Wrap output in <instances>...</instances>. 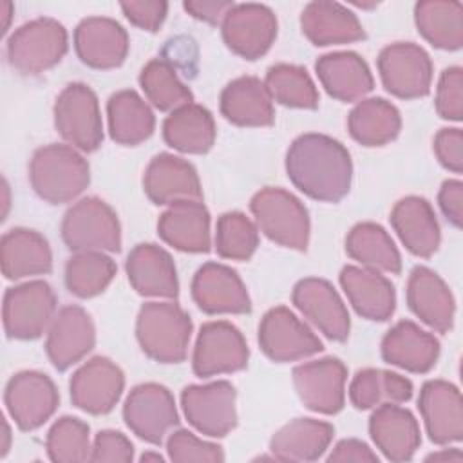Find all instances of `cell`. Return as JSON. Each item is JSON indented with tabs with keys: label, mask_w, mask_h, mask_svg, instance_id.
Masks as SVG:
<instances>
[{
	"label": "cell",
	"mask_w": 463,
	"mask_h": 463,
	"mask_svg": "<svg viewBox=\"0 0 463 463\" xmlns=\"http://www.w3.org/2000/svg\"><path fill=\"white\" fill-rule=\"evenodd\" d=\"M264 85L271 96L280 105L293 109H317L318 90L300 65L293 63H275L268 69Z\"/></svg>",
	"instance_id": "cell-43"
},
{
	"label": "cell",
	"mask_w": 463,
	"mask_h": 463,
	"mask_svg": "<svg viewBox=\"0 0 463 463\" xmlns=\"http://www.w3.org/2000/svg\"><path fill=\"white\" fill-rule=\"evenodd\" d=\"M378 72L383 87L396 98H423L430 90V56L412 42H396L383 47L378 54Z\"/></svg>",
	"instance_id": "cell-9"
},
{
	"label": "cell",
	"mask_w": 463,
	"mask_h": 463,
	"mask_svg": "<svg viewBox=\"0 0 463 463\" xmlns=\"http://www.w3.org/2000/svg\"><path fill=\"white\" fill-rule=\"evenodd\" d=\"M327 461L335 463H345V461H354V463H378V456L360 439L347 438L342 439L335 445L331 454L327 456Z\"/></svg>",
	"instance_id": "cell-53"
},
{
	"label": "cell",
	"mask_w": 463,
	"mask_h": 463,
	"mask_svg": "<svg viewBox=\"0 0 463 463\" xmlns=\"http://www.w3.org/2000/svg\"><path fill=\"white\" fill-rule=\"evenodd\" d=\"M60 402L54 382L40 371H20L5 385L4 403L20 430H34L56 411Z\"/></svg>",
	"instance_id": "cell-14"
},
{
	"label": "cell",
	"mask_w": 463,
	"mask_h": 463,
	"mask_svg": "<svg viewBox=\"0 0 463 463\" xmlns=\"http://www.w3.org/2000/svg\"><path fill=\"white\" fill-rule=\"evenodd\" d=\"M293 304L327 338L344 342L349 336V313L336 289L324 279L307 277L295 284Z\"/></svg>",
	"instance_id": "cell-19"
},
{
	"label": "cell",
	"mask_w": 463,
	"mask_h": 463,
	"mask_svg": "<svg viewBox=\"0 0 463 463\" xmlns=\"http://www.w3.org/2000/svg\"><path fill=\"white\" fill-rule=\"evenodd\" d=\"M61 237L72 251H119L121 228L116 212L98 197H83L63 215Z\"/></svg>",
	"instance_id": "cell-6"
},
{
	"label": "cell",
	"mask_w": 463,
	"mask_h": 463,
	"mask_svg": "<svg viewBox=\"0 0 463 463\" xmlns=\"http://www.w3.org/2000/svg\"><path fill=\"white\" fill-rule=\"evenodd\" d=\"M159 237L179 251L206 253L210 250V213L203 201L170 204L157 221Z\"/></svg>",
	"instance_id": "cell-30"
},
{
	"label": "cell",
	"mask_w": 463,
	"mask_h": 463,
	"mask_svg": "<svg viewBox=\"0 0 463 463\" xmlns=\"http://www.w3.org/2000/svg\"><path fill=\"white\" fill-rule=\"evenodd\" d=\"M221 31L232 52L244 60H257L277 38V18L264 4H235L226 13Z\"/></svg>",
	"instance_id": "cell-15"
},
{
	"label": "cell",
	"mask_w": 463,
	"mask_h": 463,
	"mask_svg": "<svg viewBox=\"0 0 463 463\" xmlns=\"http://www.w3.org/2000/svg\"><path fill=\"white\" fill-rule=\"evenodd\" d=\"M438 161L454 174L463 170V132L461 128H441L434 137Z\"/></svg>",
	"instance_id": "cell-51"
},
{
	"label": "cell",
	"mask_w": 463,
	"mask_h": 463,
	"mask_svg": "<svg viewBox=\"0 0 463 463\" xmlns=\"http://www.w3.org/2000/svg\"><path fill=\"white\" fill-rule=\"evenodd\" d=\"M148 459L163 461V456H159V454H150V452H146V454H143V456H141V461H148Z\"/></svg>",
	"instance_id": "cell-58"
},
{
	"label": "cell",
	"mask_w": 463,
	"mask_h": 463,
	"mask_svg": "<svg viewBox=\"0 0 463 463\" xmlns=\"http://www.w3.org/2000/svg\"><path fill=\"white\" fill-rule=\"evenodd\" d=\"M114 275L116 264L103 251H76L65 264V286L80 298L99 295Z\"/></svg>",
	"instance_id": "cell-42"
},
{
	"label": "cell",
	"mask_w": 463,
	"mask_h": 463,
	"mask_svg": "<svg viewBox=\"0 0 463 463\" xmlns=\"http://www.w3.org/2000/svg\"><path fill=\"white\" fill-rule=\"evenodd\" d=\"M391 224L403 246L416 257H430L439 246V224L430 203L418 195L400 199L391 212Z\"/></svg>",
	"instance_id": "cell-32"
},
{
	"label": "cell",
	"mask_w": 463,
	"mask_h": 463,
	"mask_svg": "<svg viewBox=\"0 0 463 463\" xmlns=\"http://www.w3.org/2000/svg\"><path fill=\"white\" fill-rule=\"evenodd\" d=\"M248 358L246 340L233 324L213 320L201 326L192 356V369L199 378L241 371Z\"/></svg>",
	"instance_id": "cell-10"
},
{
	"label": "cell",
	"mask_w": 463,
	"mask_h": 463,
	"mask_svg": "<svg viewBox=\"0 0 463 463\" xmlns=\"http://www.w3.org/2000/svg\"><path fill=\"white\" fill-rule=\"evenodd\" d=\"M436 110L443 119L459 121L463 118V71L449 67L441 72L436 89Z\"/></svg>",
	"instance_id": "cell-48"
},
{
	"label": "cell",
	"mask_w": 463,
	"mask_h": 463,
	"mask_svg": "<svg viewBox=\"0 0 463 463\" xmlns=\"http://www.w3.org/2000/svg\"><path fill=\"white\" fill-rule=\"evenodd\" d=\"M192 298L208 315L251 311L250 295L235 269L219 262L203 264L192 280Z\"/></svg>",
	"instance_id": "cell-18"
},
{
	"label": "cell",
	"mask_w": 463,
	"mask_h": 463,
	"mask_svg": "<svg viewBox=\"0 0 463 463\" xmlns=\"http://www.w3.org/2000/svg\"><path fill=\"white\" fill-rule=\"evenodd\" d=\"M221 114L237 127H269L275 119L271 96L255 76L235 78L222 89Z\"/></svg>",
	"instance_id": "cell-34"
},
{
	"label": "cell",
	"mask_w": 463,
	"mask_h": 463,
	"mask_svg": "<svg viewBox=\"0 0 463 463\" xmlns=\"http://www.w3.org/2000/svg\"><path fill=\"white\" fill-rule=\"evenodd\" d=\"M340 286L360 317L383 322L394 313V286L380 271L358 266H344L340 271Z\"/></svg>",
	"instance_id": "cell-31"
},
{
	"label": "cell",
	"mask_w": 463,
	"mask_h": 463,
	"mask_svg": "<svg viewBox=\"0 0 463 463\" xmlns=\"http://www.w3.org/2000/svg\"><path fill=\"white\" fill-rule=\"evenodd\" d=\"M2 273L9 280L43 275L52 269V253L47 239L29 228H13L0 242Z\"/></svg>",
	"instance_id": "cell-33"
},
{
	"label": "cell",
	"mask_w": 463,
	"mask_h": 463,
	"mask_svg": "<svg viewBox=\"0 0 463 463\" xmlns=\"http://www.w3.org/2000/svg\"><path fill=\"white\" fill-rule=\"evenodd\" d=\"M139 85L146 99L159 110H177L192 103L190 89L177 78L175 69L161 60H150L139 74Z\"/></svg>",
	"instance_id": "cell-44"
},
{
	"label": "cell",
	"mask_w": 463,
	"mask_h": 463,
	"mask_svg": "<svg viewBox=\"0 0 463 463\" xmlns=\"http://www.w3.org/2000/svg\"><path fill=\"white\" fill-rule=\"evenodd\" d=\"M235 387L219 380L204 385H188L181 392L186 420L204 436L224 438L237 425Z\"/></svg>",
	"instance_id": "cell-13"
},
{
	"label": "cell",
	"mask_w": 463,
	"mask_h": 463,
	"mask_svg": "<svg viewBox=\"0 0 463 463\" xmlns=\"http://www.w3.org/2000/svg\"><path fill=\"white\" fill-rule=\"evenodd\" d=\"M412 396V382L398 373L383 369H362L349 385V400L360 409H374L382 403H405Z\"/></svg>",
	"instance_id": "cell-41"
},
{
	"label": "cell",
	"mask_w": 463,
	"mask_h": 463,
	"mask_svg": "<svg viewBox=\"0 0 463 463\" xmlns=\"http://www.w3.org/2000/svg\"><path fill=\"white\" fill-rule=\"evenodd\" d=\"M259 345L273 362H295L324 349L320 338L289 307H271L259 324Z\"/></svg>",
	"instance_id": "cell-12"
},
{
	"label": "cell",
	"mask_w": 463,
	"mask_h": 463,
	"mask_svg": "<svg viewBox=\"0 0 463 463\" xmlns=\"http://www.w3.org/2000/svg\"><path fill=\"white\" fill-rule=\"evenodd\" d=\"M407 304L411 311L429 327L438 333H447L452 329L456 302L443 282V279L425 268L416 266L407 280Z\"/></svg>",
	"instance_id": "cell-25"
},
{
	"label": "cell",
	"mask_w": 463,
	"mask_h": 463,
	"mask_svg": "<svg viewBox=\"0 0 463 463\" xmlns=\"http://www.w3.org/2000/svg\"><path fill=\"white\" fill-rule=\"evenodd\" d=\"M110 137L127 146H134L148 139L156 127L150 107L136 90H119L107 103Z\"/></svg>",
	"instance_id": "cell-36"
},
{
	"label": "cell",
	"mask_w": 463,
	"mask_h": 463,
	"mask_svg": "<svg viewBox=\"0 0 463 463\" xmlns=\"http://www.w3.org/2000/svg\"><path fill=\"white\" fill-rule=\"evenodd\" d=\"M96 344V329L90 315L80 306L61 307L47 331L45 351L58 371L80 362Z\"/></svg>",
	"instance_id": "cell-20"
},
{
	"label": "cell",
	"mask_w": 463,
	"mask_h": 463,
	"mask_svg": "<svg viewBox=\"0 0 463 463\" xmlns=\"http://www.w3.org/2000/svg\"><path fill=\"white\" fill-rule=\"evenodd\" d=\"M289 181L307 197L336 203L347 195L353 163L347 148L326 134H302L286 152Z\"/></svg>",
	"instance_id": "cell-1"
},
{
	"label": "cell",
	"mask_w": 463,
	"mask_h": 463,
	"mask_svg": "<svg viewBox=\"0 0 463 463\" xmlns=\"http://www.w3.org/2000/svg\"><path fill=\"white\" fill-rule=\"evenodd\" d=\"M345 251L364 268L383 273L402 271V257L394 241L376 222L354 224L347 233Z\"/></svg>",
	"instance_id": "cell-39"
},
{
	"label": "cell",
	"mask_w": 463,
	"mask_h": 463,
	"mask_svg": "<svg viewBox=\"0 0 463 463\" xmlns=\"http://www.w3.org/2000/svg\"><path fill=\"white\" fill-rule=\"evenodd\" d=\"M166 145L184 154H204L215 141V123L208 109L188 103L166 116L163 121Z\"/></svg>",
	"instance_id": "cell-37"
},
{
	"label": "cell",
	"mask_w": 463,
	"mask_h": 463,
	"mask_svg": "<svg viewBox=\"0 0 463 463\" xmlns=\"http://www.w3.org/2000/svg\"><path fill=\"white\" fill-rule=\"evenodd\" d=\"M235 4L232 0H186L183 7L188 14L208 24H219Z\"/></svg>",
	"instance_id": "cell-54"
},
{
	"label": "cell",
	"mask_w": 463,
	"mask_h": 463,
	"mask_svg": "<svg viewBox=\"0 0 463 463\" xmlns=\"http://www.w3.org/2000/svg\"><path fill=\"white\" fill-rule=\"evenodd\" d=\"M369 434L389 461H409L421 443L420 425L411 411L398 403L374 407L369 418Z\"/></svg>",
	"instance_id": "cell-24"
},
{
	"label": "cell",
	"mask_w": 463,
	"mask_h": 463,
	"mask_svg": "<svg viewBox=\"0 0 463 463\" xmlns=\"http://www.w3.org/2000/svg\"><path fill=\"white\" fill-rule=\"evenodd\" d=\"M56 309V297L45 280L13 286L4 295L2 318L9 338L34 340L49 329Z\"/></svg>",
	"instance_id": "cell-8"
},
{
	"label": "cell",
	"mask_w": 463,
	"mask_h": 463,
	"mask_svg": "<svg viewBox=\"0 0 463 463\" xmlns=\"http://www.w3.org/2000/svg\"><path fill=\"white\" fill-rule=\"evenodd\" d=\"M168 458L172 461H222L224 452L219 445L203 441L190 430L179 429L168 436L166 441Z\"/></svg>",
	"instance_id": "cell-47"
},
{
	"label": "cell",
	"mask_w": 463,
	"mask_h": 463,
	"mask_svg": "<svg viewBox=\"0 0 463 463\" xmlns=\"http://www.w3.org/2000/svg\"><path fill=\"white\" fill-rule=\"evenodd\" d=\"M250 208L257 226L269 241L298 251L307 248L309 215L291 192L266 186L251 197Z\"/></svg>",
	"instance_id": "cell-4"
},
{
	"label": "cell",
	"mask_w": 463,
	"mask_h": 463,
	"mask_svg": "<svg viewBox=\"0 0 463 463\" xmlns=\"http://www.w3.org/2000/svg\"><path fill=\"white\" fill-rule=\"evenodd\" d=\"M414 22L420 34L438 49L456 51L463 45L461 2H418L414 5Z\"/></svg>",
	"instance_id": "cell-40"
},
{
	"label": "cell",
	"mask_w": 463,
	"mask_h": 463,
	"mask_svg": "<svg viewBox=\"0 0 463 463\" xmlns=\"http://www.w3.org/2000/svg\"><path fill=\"white\" fill-rule=\"evenodd\" d=\"M438 203L443 215L450 224L461 228L463 222V183L458 179H449L441 184L438 194Z\"/></svg>",
	"instance_id": "cell-52"
},
{
	"label": "cell",
	"mask_w": 463,
	"mask_h": 463,
	"mask_svg": "<svg viewBox=\"0 0 463 463\" xmlns=\"http://www.w3.org/2000/svg\"><path fill=\"white\" fill-rule=\"evenodd\" d=\"M418 407L430 441L449 445L463 439V403L454 383L447 380L425 382Z\"/></svg>",
	"instance_id": "cell-21"
},
{
	"label": "cell",
	"mask_w": 463,
	"mask_h": 463,
	"mask_svg": "<svg viewBox=\"0 0 463 463\" xmlns=\"http://www.w3.org/2000/svg\"><path fill=\"white\" fill-rule=\"evenodd\" d=\"M127 427L141 439L161 445L165 436L179 423L172 392L159 383L136 385L123 405Z\"/></svg>",
	"instance_id": "cell-11"
},
{
	"label": "cell",
	"mask_w": 463,
	"mask_h": 463,
	"mask_svg": "<svg viewBox=\"0 0 463 463\" xmlns=\"http://www.w3.org/2000/svg\"><path fill=\"white\" fill-rule=\"evenodd\" d=\"M347 128L354 141L364 146H383L402 128L398 109L383 98H367L356 103L347 116Z\"/></svg>",
	"instance_id": "cell-38"
},
{
	"label": "cell",
	"mask_w": 463,
	"mask_h": 463,
	"mask_svg": "<svg viewBox=\"0 0 463 463\" xmlns=\"http://www.w3.org/2000/svg\"><path fill=\"white\" fill-rule=\"evenodd\" d=\"M461 461L463 454L458 449H450V450H441V452H434L430 456H427V461Z\"/></svg>",
	"instance_id": "cell-55"
},
{
	"label": "cell",
	"mask_w": 463,
	"mask_h": 463,
	"mask_svg": "<svg viewBox=\"0 0 463 463\" xmlns=\"http://www.w3.org/2000/svg\"><path fill=\"white\" fill-rule=\"evenodd\" d=\"M192 320L174 302H146L136 320V336L143 353L159 364H179L186 358Z\"/></svg>",
	"instance_id": "cell-3"
},
{
	"label": "cell",
	"mask_w": 463,
	"mask_h": 463,
	"mask_svg": "<svg viewBox=\"0 0 463 463\" xmlns=\"http://www.w3.org/2000/svg\"><path fill=\"white\" fill-rule=\"evenodd\" d=\"M47 454L56 463H80L90 459L89 425L80 418L61 416L47 432Z\"/></svg>",
	"instance_id": "cell-45"
},
{
	"label": "cell",
	"mask_w": 463,
	"mask_h": 463,
	"mask_svg": "<svg viewBox=\"0 0 463 463\" xmlns=\"http://www.w3.org/2000/svg\"><path fill=\"white\" fill-rule=\"evenodd\" d=\"M125 387L123 371L105 356L87 360L71 376L72 405L89 414H107L119 402Z\"/></svg>",
	"instance_id": "cell-17"
},
{
	"label": "cell",
	"mask_w": 463,
	"mask_h": 463,
	"mask_svg": "<svg viewBox=\"0 0 463 463\" xmlns=\"http://www.w3.org/2000/svg\"><path fill=\"white\" fill-rule=\"evenodd\" d=\"M134 459V445L118 430H99L94 438L90 461L128 463Z\"/></svg>",
	"instance_id": "cell-49"
},
{
	"label": "cell",
	"mask_w": 463,
	"mask_h": 463,
	"mask_svg": "<svg viewBox=\"0 0 463 463\" xmlns=\"http://www.w3.org/2000/svg\"><path fill=\"white\" fill-rule=\"evenodd\" d=\"M439 356V342L411 320L396 322L382 338V358L409 373H429Z\"/></svg>",
	"instance_id": "cell-27"
},
{
	"label": "cell",
	"mask_w": 463,
	"mask_h": 463,
	"mask_svg": "<svg viewBox=\"0 0 463 463\" xmlns=\"http://www.w3.org/2000/svg\"><path fill=\"white\" fill-rule=\"evenodd\" d=\"M143 188L154 204L165 206L179 201H203L195 168L174 154H157L143 175Z\"/></svg>",
	"instance_id": "cell-22"
},
{
	"label": "cell",
	"mask_w": 463,
	"mask_h": 463,
	"mask_svg": "<svg viewBox=\"0 0 463 463\" xmlns=\"http://www.w3.org/2000/svg\"><path fill=\"white\" fill-rule=\"evenodd\" d=\"M67 52L65 27L47 16H40L20 25L7 40V60L22 74H40Z\"/></svg>",
	"instance_id": "cell-5"
},
{
	"label": "cell",
	"mask_w": 463,
	"mask_h": 463,
	"mask_svg": "<svg viewBox=\"0 0 463 463\" xmlns=\"http://www.w3.org/2000/svg\"><path fill=\"white\" fill-rule=\"evenodd\" d=\"M119 5L130 24L150 33L161 27L168 11V4L165 0H130L121 2Z\"/></svg>",
	"instance_id": "cell-50"
},
{
	"label": "cell",
	"mask_w": 463,
	"mask_h": 463,
	"mask_svg": "<svg viewBox=\"0 0 463 463\" xmlns=\"http://www.w3.org/2000/svg\"><path fill=\"white\" fill-rule=\"evenodd\" d=\"M335 429L327 421L295 418L269 439V450L280 461H315L329 447Z\"/></svg>",
	"instance_id": "cell-35"
},
{
	"label": "cell",
	"mask_w": 463,
	"mask_h": 463,
	"mask_svg": "<svg viewBox=\"0 0 463 463\" xmlns=\"http://www.w3.org/2000/svg\"><path fill=\"white\" fill-rule=\"evenodd\" d=\"M317 76L329 96L338 101H356L369 94L374 80L365 60L353 51L324 54L315 63Z\"/></svg>",
	"instance_id": "cell-29"
},
{
	"label": "cell",
	"mask_w": 463,
	"mask_h": 463,
	"mask_svg": "<svg viewBox=\"0 0 463 463\" xmlns=\"http://www.w3.org/2000/svg\"><path fill=\"white\" fill-rule=\"evenodd\" d=\"M130 286L143 297L175 298L179 293L177 271L166 250L143 242L134 246L125 262Z\"/></svg>",
	"instance_id": "cell-26"
},
{
	"label": "cell",
	"mask_w": 463,
	"mask_h": 463,
	"mask_svg": "<svg viewBox=\"0 0 463 463\" xmlns=\"http://www.w3.org/2000/svg\"><path fill=\"white\" fill-rule=\"evenodd\" d=\"M11 13H13V4H11V2H2V4H0V14L4 16V27H2V33H5V31H7V27H9Z\"/></svg>",
	"instance_id": "cell-56"
},
{
	"label": "cell",
	"mask_w": 463,
	"mask_h": 463,
	"mask_svg": "<svg viewBox=\"0 0 463 463\" xmlns=\"http://www.w3.org/2000/svg\"><path fill=\"white\" fill-rule=\"evenodd\" d=\"M257 246V226L242 212H226L217 219L215 250L222 259L248 260Z\"/></svg>",
	"instance_id": "cell-46"
},
{
	"label": "cell",
	"mask_w": 463,
	"mask_h": 463,
	"mask_svg": "<svg viewBox=\"0 0 463 463\" xmlns=\"http://www.w3.org/2000/svg\"><path fill=\"white\" fill-rule=\"evenodd\" d=\"M29 181L40 199L63 204L76 199L89 186V163L74 146L51 143L33 154Z\"/></svg>",
	"instance_id": "cell-2"
},
{
	"label": "cell",
	"mask_w": 463,
	"mask_h": 463,
	"mask_svg": "<svg viewBox=\"0 0 463 463\" xmlns=\"http://www.w3.org/2000/svg\"><path fill=\"white\" fill-rule=\"evenodd\" d=\"M4 443H2V450H0V456L4 458L5 454H7V450H9V439H11V432H9V425H7V421H5V418H4Z\"/></svg>",
	"instance_id": "cell-57"
},
{
	"label": "cell",
	"mask_w": 463,
	"mask_h": 463,
	"mask_svg": "<svg viewBox=\"0 0 463 463\" xmlns=\"http://www.w3.org/2000/svg\"><path fill=\"white\" fill-rule=\"evenodd\" d=\"M345 365L333 356L300 364L293 369V385L300 402L315 412L336 414L345 402Z\"/></svg>",
	"instance_id": "cell-16"
},
{
	"label": "cell",
	"mask_w": 463,
	"mask_h": 463,
	"mask_svg": "<svg viewBox=\"0 0 463 463\" xmlns=\"http://www.w3.org/2000/svg\"><path fill=\"white\" fill-rule=\"evenodd\" d=\"M54 127L60 136L81 152H94L103 141L99 103L85 83H69L54 103Z\"/></svg>",
	"instance_id": "cell-7"
},
{
	"label": "cell",
	"mask_w": 463,
	"mask_h": 463,
	"mask_svg": "<svg viewBox=\"0 0 463 463\" xmlns=\"http://www.w3.org/2000/svg\"><path fill=\"white\" fill-rule=\"evenodd\" d=\"M78 58L92 69L119 67L128 52V34L109 16H87L74 29Z\"/></svg>",
	"instance_id": "cell-23"
},
{
	"label": "cell",
	"mask_w": 463,
	"mask_h": 463,
	"mask_svg": "<svg viewBox=\"0 0 463 463\" xmlns=\"http://www.w3.org/2000/svg\"><path fill=\"white\" fill-rule=\"evenodd\" d=\"M300 27L306 38L318 47L351 43L365 36L356 14L331 0L309 2L302 9Z\"/></svg>",
	"instance_id": "cell-28"
}]
</instances>
